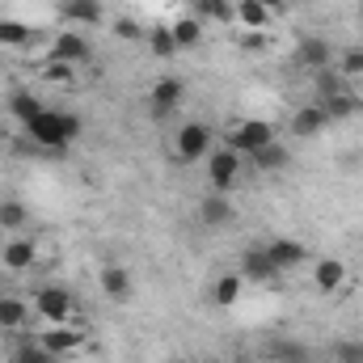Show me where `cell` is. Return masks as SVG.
Segmentation results:
<instances>
[{"label":"cell","instance_id":"836d02e7","mask_svg":"<svg viewBox=\"0 0 363 363\" xmlns=\"http://www.w3.org/2000/svg\"><path fill=\"white\" fill-rule=\"evenodd\" d=\"M13 363H51V355H47L43 347H21V351L13 355Z\"/></svg>","mask_w":363,"mask_h":363},{"label":"cell","instance_id":"9a60e30c","mask_svg":"<svg viewBox=\"0 0 363 363\" xmlns=\"http://www.w3.org/2000/svg\"><path fill=\"white\" fill-rule=\"evenodd\" d=\"M199 220H203L207 228H216V224H228V220H233V207H228V199H224L220 190H211V194L199 203Z\"/></svg>","mask_w":363,"mask_h":363},{"label":"cell","instance_id":"277c9868","mask_svg":"<svg viewBox=\"0 0 363 363\" xmlns=\"http://www.w3.org/2000/svg\"><path fill=\"white\" fill-rule=\"evenodd\" d=\"M182 101H186V85H182L178 77H161L148 89V114L152 118H169L174 110H182Z\"/></svg>","mask_w":363,"mask_h":363},{"label":"cell","instance_id":"cb8c5ba5","mask_svg":"<svg viewBox=\"0 0 363 363\" xmlns=\"http://www.w3.org/2000/svg\"><path fill=\"white\" fill-rule=\"evenodd\" d=\"M26 317H30L26 300H13V296H4V300H0V330H21V325H26Z\"/></svg>","mask_w":363,"mask_h":363},{"label":"cell","instance_id":"8fae6325","mask_svg":"<svg viewBox=\"0 0 363 363\" xmlns=\"http://www.w3.org/2000/svg\"><path fill=\"white\" fill-rule=\"evenodd\" d=\"M313 283H317V291L334 296V291H342V283H347V267H342L338 258H321V262L313 267Z\"/></svg>","mask_w":363,"mask_h":363},{"label":"cell","instance_id":"4316f807","mask_svg":"<svg viewBox=\"0 0 363 363\" xmlns=\"http://www.w3.org/2000/svg\"><path fill=\"white\" fill-rule=\"evenodd\" d=\"M342 89H351L347 77H338V72H330V68L317 72V101H325V97H334V93H342Z\"/></svg>","mask_w":363,"mask_h":363},{"label":"cell","instance_id":"d4e9b609","mask_svg":"<svg viewBox=\"0 0 363 363\" xmlns=\"http://www.w3.org/2000/svg\"><path fill=\"white\" fill-rule=\"evenodd\" d=\"M9 114L21 118V123H30L34 114H43V101H38L34 93H13V97H9Z\"/></svg>","mask_w":363,"mask_h":363},{"label":"cell","instance_id":"7c38bea8","mask_svg":"<svg viewBox=\"0 0 363 363\" xmlns=\"http://www.w3.org/2000/svg\"><path fill=\"white\" fill-rule=\"evenodd\" d=\"M51 60H60V64H85V60H89L85 34H60L55 47H51Z\"/></svg>","mask_w":363,"mask_h":363},{"label":"cell","instance_id":"603a6c76","mask_svg":"<svg viewBox=\"0 0 363 363\" xmlns=\"http://www.w3.org/2000/svg\"><path fill=\"white\" fill-rule=\"evenodd\" d=\"M144 38H148V51H152L157 60H169V55L178 51V43H174V30H169V26H152Z\"/></svg>","mask_w":363,"mask_h":363},{"label":"cell","instance_id":"7402d4cb","mask_svg":"<svg viewBox=\"0 0 363 363\" xmlns=\"http://www.w3.org/2000/svg\"><path fill=\"white\" fill-rule=\"evenodd\" d=\"M194 17L203 21H233L237 17V4L233 0H194Z\"/></svg>","mask_w":363,"mask_h":363},{"label":"cell","instance_id":"484cf974","mask_svg":"<svg viewBox=\"0 0 363 363\" xmlns=\"http://www.w3.org/2000/svg\"><path fill=\"white\" fill-rule=\"evenodd\" d=\"M64 17L85 21V26H97V21H101V4H97V0H68V4H64Z\"/></svg>","mask_w":363,"mask_h":363},{"label":"cell","instance_id":"5bb4252c","mask_svg":"<svg viewBox=\"0 0 363 363\" xmlns=\"http://www.w3.org/2000/svg\"><path fill=\"white\" fill-rule=\"evenodd\" d=\"M321 110L330 114V123H347V118H355V114L363 110V101H359V93L342 89V93H334V97H325Z\"/></svg>","mask_w":363,"mask_h":363},{"label":"cell","instance_id":"d6986e66","mask_svg":"<svg viewBox=\"0 0 363 363\" xmlns=\"http://www.w3.org/2000/svg\"><path fill=\"white\" fill-rule=\"evenodd\" d=\"M101 291H106L110 300H127V296H131V274L123 271V267H106V271H101Z\"/></svg>","mask_w":363,"mask_h":363},{"label":"cell","instance_id":"ffe728a7","mask_svg":"<svg viewBox=\"0 0 363 363\" xmlns=\"http://www.w3.org/2000/svg\"><path fill=\"white\" fill-rule=\"evenodd\" d=\"M237 21H241L245 30H262V26L271 21V9H267L262 0H237Z\"/></svg>","mask_w":363,"mask_h":363},{"label":"cell","instance_id":"52a82bcc","mask_svg":"<svg viewBox=\"0 0 363 363\" xmlns=\"http://www.w3.org/2000/svg\"><path fill=\"white\" fill-rule=\"evenodd\" d=\"M330 127V114L321 110V101H308V106H300L296 114H291V135L296 140H313V135H321Z\"/></svg>","mask_w":363,"mask_h":363},{"label":"cell","instance_id":"44dd1931","mask_svg":"<svg viewBox=\"0 0 363 363\" xmlns=\"http://www.w3.org/2000/svg\"><path fill=\"white\" fill-rule=\"evenodd\" d=\"M300 60H304L313 72L330 68V43H325V38H304V43H300Z\"/></svg>","mask_w":363,"mask_h":363},{"label":"cell","instance_id":"5b68a950","mask_svg":"<svg viewBox=\"0 0 363 363\" xmlns=\"http://www.w3.org/2000/svg\"><path fill=\"white\" fill-rule=\"evenodd\" d=\"M267 144H274V127L262 123V118H245V123L233 131V140H228V148H237L241 157H254V152L267 148Z\"/></svg>","mask_w":363,"mask_h":363},{"label":"cell","instance_id":"ba28073f","mask_svg":"<svg viewBox=\"0 0 363 363\" xmlns=\"http://www.w3.org/2000/svg\"><path fill=\"white\" fill-rule=\"evenodd\" d=\"M241 279L245 283H271V279H279V271H274L271 254H267V245H254V250H245L241 254Z\"/></svg>","mask_w":363,"mask_h":363},{"label":"cell","instance_id":"9c48e42d","mask_svg":"<svg viewBox=\"0 0 363 363\" xmlns=\"http://www.w3.org/2000/svg\"><path fill=\"white\" fill-rule=\"evenodd\" d=\"M38 347H43L47 355H72V351L85 347V334H81V330H68V325H47Z\"/></svg>","mask_w":363,"mask_h":363},{"label":"cell","instance_id":"e0dca14e","mask_svg":"<svg viewBox=\"0 0 363 363\" xmlns=\"http://www.w3.org/2000/svg\"><path fill=\"white\" fill-rule=\"evenodd\" d=\"M250 161H254V165H258L262 174H283V169L291 165V152H287V148H283V144L274 140V144H267V148H258V152H254Z\"/></svg>","mask_w":363,"mask_h":363},{"label":"cell","instance_id":"6da1fadb","mask_svg":"<svg viewBox=\"0 0 363 363\" xmlns=\"http://www.w3.org/2000/svg\"><path fill=\"white\" fill-rule=\"evenodd\" d=\"M26 131H30V140H34L38 148L64 152V148L81 135V118L68 114V110H51V106H43V114H34V118L26 123Z\"/></svg>","mask_w":363,"mask_h":363},{"label":"cell","instance_id":"8d00e7d4","mask_svg":"<svg viewBox=\"0 0 363 363\" xmlns=\"http://www.w3.org/2000/svg\"><path fill=\"white\" fill-rule=\"evenodd\" d=\"M262 4H267L271 13H283V4H287V0H262Z\"/></svg>","mask_w":363,"mask_h":363},{"label":"cell","instance_id":"d6a6232c","mask_svg":"<svg viewBox=\"0 0 363 363\" xmlns=\"http://www.w3.org/2000/svg\"><path fill=\"white\" fill-rule=\"evenodd\" d=\"M342 77L351 81V77H363V47H351L347 55H342Z\"/></svg>","mask_w":363,"mask_h":363},{"label":"cell","instance_id":"74e56055","mask_svg":"<svg viewBox=\"0 0 363 363\" xmlns=\"http://www.w3.org/2000/svg\"><path fill=\"white\" fill-rule=\"evenodd\" d=\"M178 363H203V359H178Z\"/></svg>","mask_w":363,"mask_h":363},{"label":"cell","instance_id":"f546056e","mask_svg":"<svg viewBox=\"0 0 363 363\" xmlns=\"http://www.w3.org/2000/svg\"><path fill=\"white\" fill-rule=\"evenodd\" d=\"M271 359H279V363H308V355H304V347H296V342H279V347H271Z\"/></svg>","mask_w":363,"mask_h":363},{"label":"cell","instance_id":"4dcf8cb0","mask_svg":"<svg viewBox=\"0 0 363 363\" xmlns=\"http://www.w3.org/2000/svg\"><path fill=\"white\" fill-rule=\"evenodd\" d=\"M334 363H363V342H338L334 347Z\"/></svg>","mask_w":363,"mask_h":363},{"label":"cell","instance_id":"e575fe53","mask_svg":"<svg viewBox=\"0 0 363 363\" xmlns=\"http://www.w3.org/2000/svg\"><path fill=\"white\" fill-rule=\"evenodd\" d=\"M114 34H118V38H140V34H144V30H140V26H135V21H127V17H123V21H118V26H114Z\"/></svg>","mask_w":363,"mask_h":363},{"label":"cell","instance_id":"7a4b0ae2","mask_svg":"<svg viewBox=\"0 0 363 363\" xmlns=\"http://www.w3.org/2000/svg\"><path fill=\"white\" fill-rule=\"evenodd\" d=\"M207 178H211V190H233L237 178H241V152L237 148H211L207 152Z\"/></svg>","mask_w":363,"mask_h":363},{"label":"cell","instance_id":"8992f818","mask_svg":"<svg viewBox=\"0 0 363 363\" xmlns=\"http://www.w3.org/2000/svg\"><path fill=\"white\" fill-rule=\"evenodd\" d=\"M34 308H38V317H47V325H68L77 300H72L64 287H43L38 300H34Z\"/></svg>","mask_w":363,"mask_h":363},{"label":"cell","instance_id":"1f68e13d","mask_svg":"<svg viewBox=\"0 0 363 363\" xmlns=\"http://www.w3.org/2000/svg\"><path fill=\"white\" fill-rule=\"evenodd\" d=\"M72 72H77V64H60V60H47V64H43V77H51V81H60V85H68Z\"/></svg>","mask_w":363,"mask_h":363},{"label":"cell","instance_id":"4fadbf2b","mask_svg":"<svg viewBox=\"0 0 363 363\" xmlns=\"http://www.w3.org/2000/svg\"><path fill=\"white\" fill-rule=\"evenodd\" d=\"M34 258H38V250H34V241H26V237H13V241L0 250V262H4L9 271H30Z\"/></svg>","mask_w":363,"mask_h":363},{"label":"cell","instance_id":"83f0119b","mask_svg":"<svg viewBox=\"0 0 363 363\" xmlns=\"http://www.w3.org/2000/svg\"><path fill=\"white\" fill-rule=\"evenodd\" d=\"M26 224V203H17V199H4L0 203V228H21Z\"/></svg>","mask_w":363,"mask_h":363},{"label":"cell","instance_id":"f1b7e54d","mask_svg":"<svg viewBox=\"0 0 363 363\" xmlns=\"http://www.w3.org/2000/svg\"><path fill=\"white\" fill-rule=\"evenodd\" d=\"M30 43V26L21 21H0V47H26Z\"/></svg>","mask_w":363,"mask_h":363},{"label":"cell","instance_id":"30bf717a","mask_svg":"<svg viewBox=\"0 0 363 363\" xmlns=\"http://www.w3.org/2000/svg\"><path fill=\"white\" fill-rule=\"evenodd\" d=\"M267 254H271V262H274V271H279V274L291 271V267H300V262L308 258V250H304L300 241H291V237H279V241H271V245H267Z\"/></svg>","mask_w":363,"mask_h":363},{"label":"cell","instance_id":"3957f363","mask_svg":"<svg viewBox=\"0 0 363 363\" xmlns=\"http://www.w3.org/2000/svg\"><path fill=\"white\" fill-rule=\"evenodd\" d=\"M174 152H178V161H203L211 152V127L207 123H182V131L174 135Z\"/></svg>","mask_w":363,"mask_h":363},{"label":"cell","instance_id":"ac0fdd59","mask_svg":"<svg viewBox=\"0 0 363 363\" xmlns=\"http://www.w3.org/2000/svg\"><path fill=\"white\" fill-rule=\"evenodd\" d=\"M169 30H174V43H178V51H194V47L203 43V21H199L194 13H190V17H178Z\"/></svg>","mask_w":363,"mask_h":363},{"label":"cell","instance_id":"2e32d148","mask_svg":"<svg viewBox=\"0 0 363 363\" xmlns=\"http://www.w3.org/2000/svg\"><path fill=\"white\" fill-rule=\"evenodd\" d=\"M241 287H245L241 274H220V279L211 283V304H216V308H233V304L241 300Z\"/></svg>","mask_w":363,"mask_h":363},{"label":"cell","instance_id":"d590c367","mask_svg":"<svg viewBox=\"0 0 363 363\" xmlns=\"http://www.w3.org/2000/svg\"><path fill=\"white\" fill-rule=\"evenodd\" d=\"M245 51H267V38H262V30H250V34H245Z\"/></svg>","mask_w":363,"mask_h":363}]
</instances>
